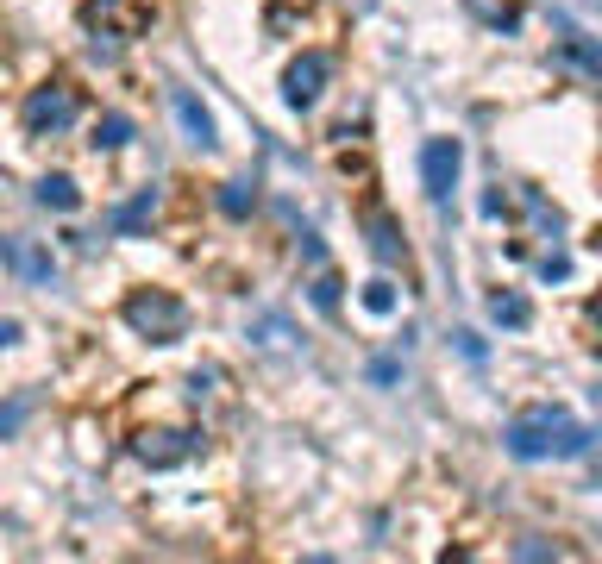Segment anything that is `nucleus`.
Instances as JSON below:
<instances>
[{
	"label": "nucleus",
	"instance_id": "2",
	"mask_svg": "<svg viewBox=\"0 0 602 564\" xmlns=\"http://www.w3.org/2000/svg\"><path fill=\"white\" fill-rule=\"evenodd\" d=\"M126 326L151 345H176L189 333V308H182L170 289H132L126 295Z\"/></svg>",
	"mask_w": 602,
	"mask_h": 564
},
{
	"label": "nucleus",
	"instance_id": "16",
	"mask_svg": "<svg viewBox=\"0 0 602 564\" xmlns=\"http://www.w3.org/2000/svg\"><path fill=\"white\" fill-rule=\"evenodd\" d=\"M314 308H320V314H333V308H339V282H333V276H320V282H314Z\"/></svg>",
	"mask_w": 602,
	"mask_h": 564
},
{
	"label": "nucleus",
	"instance_id": "18",
	"mask_svg": "<svg viewBox=\"0 0 602 564\" xmlns=\"http://www.w3.org/2000/svg\"><path fill=\"white\" fill-rule=\"evenodd\" d=\"M19 333H26L19 320H0V345H19Z\"/></svg>",
	"mask_w": 602,
	"mask_h": 564
},
{
	"label": "nucleus",
	"instance_id": "7",
	"mask_svg": "<svg viewBox=\"0 0 602 564\" xmlns=\"http://www.w3.org/2000/svg\"><path fill=\"white\" fill-rule=\"evenodd\" d=\"M0 264H13L26 282H51V276H57V270H51V257H44V251H26L19 239H0Z\"/></svg>",
	"mask_w": 602,
	"mask_h": 564
},
{
	"label": "nucleus",
	"instance_id": "4",
	"mask_svg": "<svg viewBox=\"0 0 602 564\" xmlns=\"http://www.w3.org/2000/svg\"><path fill=\"white\" fill-rule=\"evenodd\" d=\"M76 126V94H69L63 82H44L26 94V132H63Z\"/></svg>",
	"mask_w": 602,
	"mask_h": 564
},
{
	"label": "nucleus",
	"instance_id": "15",
	"mask_svg": "<svg viewBox=\"0 0 602 564\" xmlns=\"http://www.w3.org/2000/svg\"><path fill=\"white\" fill-rule=\"evenodd\" d=\"M364 308L370 314H396V282H383V276L364 282Z\"/></svg>",
	"mask_w": 602,
	"mask_h": 564
},
{
	"label": "nucleus",
	"instance_id": "10",
	"mask_svg": "<svg viewBox=\"0 0 602 564\" xmlns=\"http://www.w3.org/2000/svg\"><path fill=\"white\" fill-rule=\"evenodd\" d=\"M151 214H157V188H138V195H132V201L120 207V214H113V232H126V239H132V232L145 226Z\"/></svg>",
	"mask_w": 602,
	"mask_h": 564
},
{
	"label": "nucleus",
	"instance_id": "11",
	"mask_svg": "<svg viewBox=\"0 0 602 564\" xmlns=\"http://www.w3.org/2000/svg\"><path fill=\"white\" fill-rule=\"evenodd\" d=\"M370 251H377L383 257V264H396V257H402V232H396V220H389V214H370Z\"/></svg>",
	"mask_w": 602,
	"mask_h": 564
},
{
	"label": "nucleus",
	"instance_id": "13",
	"mask_svg": "<svg viewBox=\"0 0 602 564\" xmlns=\"http://www.w3.org/2000/svg\"><path fill=\"white\" fill-rule=\"evenodd\" d=\"M32 408H38V395H32V389H19V395H13V402H7V408H0V439H13L19 427H26V414H32Z\"/></svg>",
	"mask_w": 602,
	"mask_h": 564
},
{
	"label": "nucleus",
	"instance_id": "12",
	"mask_svg": "<svg viewBox=\"0 0 602 564\" xmlns=\"http://www.w3.org/2000/svg\"><path fill=\"white\" fill-rule=\"evenodd\" d=\"M490 320L508 326V333H521V326L534 320V308H527V295H496V301H490Z\"/></svg>",
	"mask_w": 602,
	"mask_h": 564
},
{
	"label": "nucleus",
	"instance_id": "1",
	"mask_svg": "<svg viewBox=\"0 0 602 564\" xmlns=\"http://www.w3.org/2000/svg\"><path fill=\"white\" fill-rule=\"evenodd\" d=\"M596 445V427L590 420H577L565 408H546V414H521L508 420L502 433V452L521 458V464H546V458H584Z\"/></svg>",
	"mask_w": 602,
	"mask_h": 564
},
{
	"label": "nucleus",
	"instance_id": "17",
	"mask_svg": "<svg viewBox=\"0 0 602 564\" xmlns=\"http://www.w3.org/2000/svg\"><path fill=\"white\" fill-rule=\"evenodd\" d=\"M540 276L546 282H565L571 276V257H540Z\"/></svg>",
	"mask_w": 602,
	"mask_h": 564
},
{
	"label": "nucleus",
	"instance_id": "6",
	"mask_svg": "<svg viewBox=\"0 0 602 564\" xmlns=\"http://www.w3.org/2000/svg\"><path fill=\"white\" fill-rule=\"evenodd\" d=\"M170 107H176V126L189 132V145H201V151H214V113H207L189 88H170Z\"/></svg>",
	"mask_w": 602,
	"mask_h": 564
},
{
	"label": "nucleus",
	"instance_id": "5",
	"mask_svg": "<svg viewBox=\"0 0 602 564\" xmlns=\"http://www.w3.org/2000/svg\"><path fill=\"white\" fill-rule=\"evenodd\" d=\"M327 76H333V63L320 57V51L295 57V63H289V76H283V101H289V107H314V101H320V88H327Z\"/></svg>",
	"mask_w": 602,
	"mask_h": 564
},
{
	"label": "nucleus",
	"instance_id": "14",
	"mask_svg": "<svg viewBox=\"0 0 602 564\" xmlns=\"http://www.w3.org/2000/svg\"><path fill=\"white\" fill-rule=\"evenodd\" d=\"M251 201H258V195H251V182H226V188H220V214H226V220H245Z\"/></svg>",
	"mask_w": 602,
	"mask_h": 564
},
{
	"label": "nucleus",
	"instance_id": "8",
	"mask_svg": "<svg viewBox=\"0 0 602 564\" xmlns=\"http://www.w3.org/2000/svg\"><path fill=\"white\" fill-rule=\"evenodd\" d=\"M132 113H101V120H95V138H88V145H95V151H120V145H132Z\"/></svg>",
	"mask_w": 602,
	"mask_h": 564
},
{
	"label": "nucleus",
	"instance_id": "9",
	"mask_svg": "<svg viewBox=\"0 0 602 564\" xmlns=\"http://www.w3.org/2000/svg\"><path fill=\"white\" fill-rule=\"evenodd\" d=\"M38 207H57V214H76V207H82V188L69 182V176H44V182H38Z\"/></svg>",
	"mask_w": 602,
	"mask_h": 564
},
{
	"label": "nucleus",
	"instance_id": "3",
	"mask_svg": "<svg viewBox=\"0 0 602 564\" xmlns=\"http://www.w3.org/2000/svg\"><path fill=\"white\" fill-rule=\"evenodd\" d=\"M458 170H465V145L458 138H427L421 145V188L433 207H446L458 195Z\"/></svg>",
	"mask_w": 602,
	"mask_h": 564
}]
</instances>
